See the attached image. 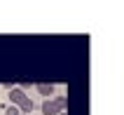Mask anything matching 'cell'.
Here are the masks:
<instances>
[{"label": "cell", "mask_w": 124, "mask_h": 115, "mask_svg": "<svg viewBox=\"0 0 124 115\" xmlns=\"http://www.w3.org/2000/svg\"><path fill=\"white\" fill-rule=\"evenodd\" d=\"M21 115H26V113H21Z\"/></svg>", "instance_id": "obj_9"}, {"label": "cell", "mask_w": 124, "mask_h": 115, "mask_svg": "<svg viewBox=\"0 0 124 115\" xmlns=\"http://www.w3.org/2000/svg\"><path fill=\"white\" fill-rule=\"evenodd\" d=\"M40 110H42V115H59V113H61L59 106L54 103V99H45L42 106H40Z\"/></svg>", "instance_id": "obj_1"}, {"label": "cell", "mask_w": 124, "mask_h": 115, "mask_svg": "<svg viewBox=\"0 0 124 115\" xmlns=\"http://www.w3.org/2000/svg\"><path fill=\"white\" fill-rule=\"evenodd\" d=\"M54 103L59 106V110H61V113L68 108V99H66V96H54Z\"/></svg>", "instance_id": "obj_5"}, {"label": "cell", "mask_w": 124, "mask_h": 115, "mask_svg": "<svg viewBox=\"0 0 124 115\" xmlns=\"http://www.w3.org/2000/svg\"><path fill=\"white\" fill-rule=\"evenodd\" d=\"M59 115H68V113H66V110H63V113H59Z\"/></svg>", "instance_id": "obj_8"}, {"label": "cell", "mask_w": 124, "mask_h": 115, "mask_svg": "<svg viewBox=\"0 0 124 115\" xmlns=\"http://www.w3.org/2000/svg\"><path fill=\"white\" fill-rule=\"evenodd\" d=\"M5 115H21V113H19L16 106H7V108H5Z\"/></svg>", "instance_id": "obj_6"}, {"label": "cell", "mask_w": 124, "mask_h": 115, "mask_svg": "<svg viewBox=\"0 0 124 115\" xmlns=\"http://www.w3.org/2000/svg\"><path fill=\"white\" fill-rule=\"evenodd\" d=\"M19 89H21V92H26V89H31V82H28V80H23V82L19 85Z\"/></svg>", "instance_id": "obj_7"}, {"label": "cell", "mask_w": 124, "mask_h": 115, "mask_svg": "<svg viewBox=\"0 0 124 115\" xmlns=\"http://www.w3.org/2000/svg\"><path fill=\"white\" fill-rule=\"evenodd\" d=\"M35 89H38V94H42L45 99H49V96L56 92L54 85H47V82H38V85H35Z\"/></svg>", "instance_id": "obj_2"}, {"label": "cell", "mask_w": 124, "mask_h": 115, "mask_svg": "<svg viewBox=\"0 0 124 115\" xmlns=\"http://www.w3.org/2000/svg\"><path fill=\"white\" fill-rule=\"evenodd\" d=\"M33 99H31V96H26V99H23V101L19 103V106H16V108H19V113H26V115H31V110H33Z\"/></svg>", "instance_id": "obj_4"}, {"label": "cell", "mask_w": 124, "mask_h": 115, "mask_svg": "<svg viewBox=\"0 0 124 115\" xmlns=\"http://www.w3.org/2000/svg\"><path fill=\"white\" fill-rule=\"evenodd\" d=\"M23 99H26V92H21L19 87H12V89H9V101H12V106H19Z\"/></svg>", "instance_id": "obj_3"}]
</instances>
